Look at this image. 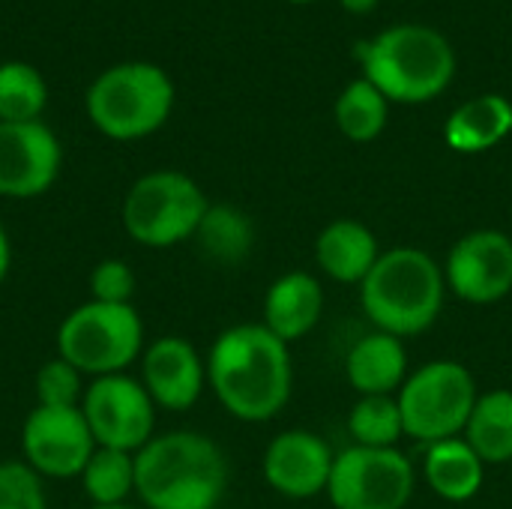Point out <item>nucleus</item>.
I'll return each mask as SVG.
<instances>
[{"label":"nucleus","instance_id":"obj_1","mask_svg":"<svg viewBox=\"0 0 512 509\" xmlns=\"http://www.w3.org/2000/svg\"><path fill=\"white\" fill-rule=\"evenodd\" d=\"M207 384L231 417L243 423L273 420L294 390L288 342L273 336L264 324L222 330L207 354Z\"/></svg>","mask_w":512,"mask_h":509},{"label":"nucleus","instance_id":"obj_2","mask_svg":"<svg viewBox=\"0 0 512 509\" xmlns=\"http://www.w3.org/2000/svg\"><path fill=\"white\" fill-rule=\"evenodd\" d=\"M228 489V462L201 432L153 435L135 453V492L150 509H216Z\"/></svg>","mask_w":512,"mask_h":509},{"label":"nucleus","instance_id":"obj_3","mask_svg":"<svg viewBox=\"0 0 512 509\" xmlns=\"http://www.w3.org/2000/svg\"><path fill=\"white\" fill-rule=\"evenodd\" d=\"M444 267L423 249L396 246L381 252L369 276L360 282V306L375 330L396 339L426 333L444 309Z\"/></svg>","mask_w":512,"mask_h":509},{"label":"nucleus","instance_id":"obj_4","mask_svg":"<svg viewBox=\"0 0 512 509\" xmlns=\"http://www.w3.org/2000/svg\"><path fill=\"white\" fill-rule=\"evenodd\" d=\"M363 78L393 102H429L456 75V54L444 33L426 24H396L357 45Z\"/></svg>","mask_w":512,"mask_h":509},{"label":"nucleus","instance_id":"obj_5","mask_svg":"<svg viewBox=\"0 0 512 509\" xmlns=\"http://www.w3.org/2000/svg\"><path fill=\"white\" fill-rule=\"evenodd\" d=\"M90 123L111 141H138L159 132L174 108L171 75L147 60L105 69L84 96Z\"/></svg>","mask_w":512,"mask_h":509},{"label":"nucleus","instance_id":"obj_6","mask_svg":"<svg viewBox=\"0 0 512 509\" xmlns=\"http://www.w3.org/2000/svg\"><path fill=\"white\" fill-rule=\"evenodd\" d=\"M141 354L144 321L132 303L87 300L57 327V357L90 378L120 375Z\"/></svg>","mask_w":512,"mask_h":509},{"label":"nucleus","instance_id":"obj_7","mask_svg":"<svg viewBox=\"0 0 512 509\" xmlns=\"http://www.w3.org/2000/svg\"><path fill=\"white\" fill-rule=\"evenodd\" d=\"M210 201L183 171H150L123 198V228L147 249H171L195 237Z\"/></svg>","mask_w":512,"mask_h":509},{"label":"nucleus","instance_id":"obj_8","mask_svg":"<svg viewBox=\"0 0 512 509\" xmlns=\"http://www.w3.org/2000/svg\"><path fill=\"white\" fill-rule=\"evenodd\" d=\"M396 399L405 435L432 447L438 441L462 438L480 393L474 375L459 360H432L408 375Z\"/></svg>","mask_w":512,"mask_h":509},{"label":"nucleus","instance_id":"obj_9","mask_svg":"<svg viewBox=\"0 0 512 509\" xmlns=\"http://www.w3.org/2000/svg\"><path fill=\"white\" fill-rule=\"evenodd\" d=\"M417 474L402 450L348 447L336 453L327 498L336 509H405Z\"/></svg>","mask_w":512,"mask_h":509},{"label":"nucleus","instance_id":"obj_10","mask_svg":"<svg viewBox=\"0 0 512 509\" xmlns=\"http://www.w3.org/2000/svg\"><path fill=\"white\" fill-rule=\"evenodd\" d=\"M81 414L93 432L96 447L138 453L156 429V405L138 378L105 375L84 390Z\"/></svg>","mask_w":512,"mask_h":509},{"label":"nucleus","instance_id":"obj_11","mask_svg":"<svg viewBox=\"0 0 512 509\" xmlns=\"http://www.w3.org/2000/svg\"><path fill=\"white\" fill-rule=\"evenodd\" d=\"M21 450L27 465L48 480L81 477L96 450L93 432L78 408L36 405L21 426Z\"/></svg>","mask_w":512,"mask_h":509},{"label":"nucleus","instance_id":"obj_12","mask_svg":"<svg viewBox=\"0 0 512 509\" xmlns=\"http://www.w3.org/2000/svg\"><path fill=\"white\" fill-rule=\"evenodd\" d=\"M447 291L471 306H492L512 294V237L480 228L456 240L444 264Z\"/></svg>","mask_w":512,"mask_h":509},{"label":"nucleus","instance_id":"obj_13","mask_svg":"<svg viewBox=\"0 0 512 509\" xmlns=\"http://www.w3.org/2000/svg\"><path fill=\"white\" fill-rule=\"evenodd\" d=\"M63 147L42 123H0V195L30 201L45 195L60 177Z\"/></svg>","mask_w":512,"mask_h":509},{"label":"nucleus","instance_id":"obj_14","mask_svg":"<svg viewBox=\"0 0 512 509\" xmlns=\"http://www.w3.org/2000/svg\"><path fill=\"white\" fill-rule=\"evenodd\" d=\"M333 462L336 453L321 435L309 429H288L267 444L261 471L273 492L294 501H309L327 492Z\"/></svg>","mask_w":512,"mask_h":509},{"label":"nucleus","instance_id":"obj_15","mask_svg":"<svg viewBox=\"0 0 512 509\" xmlns=\"http://www.w3.org/2000/svg\"><path fill=\"white\" fill-rule=\"evenodd\" d=\"M141 384L156 408L189 411L207 387V360L183 336H162L141 354Z\"/></svg>","mask_w":512,"mask_h":509},{"label":"nucleus","instance_id":"obj_16","mask_svg":"<svg viewBox=\"0 0 512 509\" xmlns=\"http://www.w3.org/2000/svg\"><path fill=\"white\" fill-rule=\"evenodd\" d=\"M321 315L324 288L312 273H285L264 294V327L288 345L309 336L318 327Z\"/></svg>","mask_w":512,"mask_h":509},{"label":"nucleus","instance_id":"obj_17","mask_svg":"<svg viewBox=\"0 0 512 509\" xmlns=\"http://www.w3.org/2000/svg\"><path fill=\"white\" fill-rule=\"evenodd\" d=\"M345 375L360 396H396L408 381V351L390 333H366L351 345Z\"/></svg>","mask_w":512,"mask_h":509},{"label":"nucleus","instance_id":"obj_18","mask_svg":"<svg viewBox=\"0 0 512 509\" xmlns=\"http://www.w3.org/2000/svg\"><path fill=\"white\" fill-rule=\"evenodd\" d=\"M378 258V237L360 219H333L315 240V261L321 273L342 285H360Z\"/></svg>","mask_w":512,"mask_h":509},{"label":"nucleus","instance_id":"obj_19","mask_svg":"<svg viewBox=\"0 0 512 509\" xmlns=\"http://www.w3.org/2000/svg\"><path fill=\"white\" fill-rule=\"evenodd\" d=\"M510 132L512 105L498 93H486L459 105L447 117L444 141L456 153H483L501 144Z\"/></svg>","mask_w":512,"mask_h":509},{"label":"nucleus","instance_id":"obj_20","mask_svg":"<svg viewBox=\"0 0 512 509\" xmlns=\"http://www.w3.org/2000/svg\"><path fill=\"white\" fill-rule=\"evenodd\" d=\"M423 474L438 498L450 504H465L483 489L486 465L465 438H450L429 447Z\"/></svg>","mask_w":512,"mask_h":509},{"label":"nucleus","instance_id":"obj_21","mask_svg":"<svg viewBox=\"0 0 512 509\" xmlns=\"http://www.w3.org/2000/svg\"><path fill=\"white\" fill-rule=\"evenodd\" d=\"M462 435L486 468L512 462V390L483 393Z\"/></svg>","mask_w":512,"mask_h":509},{"label":"nucleus","instance_id":"obj_22","mask_svg":"<svg viewBox=\"0 0 512 509\" xmlns=\"http://www.w3.org/2000/svg\"><path fill=\"white\" fill-rule=\"evenodd\" d=\"M195 240L210 261L240 264L252 249L255 231L243 210H237L231 204H210L195 231Z\"/></svg>","mask_w":512,"mask_h":509},{"label":"nucleus","instance_id":"obj_23","mask_svg":"<svg viewBox=\"0 0 512 509\" xmlns=\"http://www.w3.org/2000/svg\"><path fill=\"white\" fill-rule=\"evenodd\" d=\"M387 105L390 99L372 81L357 78L336 99V126L345 138L357 144L375 141L387 126Z\"/></svg>","mask_w":512,"mask_h":509},{"label":"nucleus","instance_id":"obj_24","mask_svg":"<svg viewBox=\"0 0 512 509\" xmlns=\"http://www.w3.org/2000/svg\"><path fill=\"white\" fill-rule=\"evenodd\" d=\"M45 105H48V84L36 66L24 60L0 63V123L39 120Z\"/></svg>","mask_w":512,"mask_h":509},{"label":"nucleus","instance_id":"obj_25","mask_svg":"<svg viewBox=\"0 0 512 509\" xmlns=\"http://www.w3.org/2000/svg\"><path fill=\"white\" fill-rule=\"evenodd\" d=\"M348 432L357 447L393 450L405 438V420L396 396H360L348 414Z\"/></svg>","mask_w":512,"mask_h":509},{"label":"nucleus","instance_id":"obj_26","mask_svg":"<svg viewBox=\"0 0 512 509\" xmlns=\"http://www.w3.org/2000/svg\"><path fill=\"white\" fill-rule=\"evenodd\" d=\"M81 489L90 504H123L135 492V453L96 447L81 471Z\"/></svg>","mask_w":512,"mask_h":509},{"label":"nucleus","instance_id":"obj_27","mask_svg":"<svg viewBox=\"0 0 512 509\" xmlns=\"http://www.w3.org/2000/svg\"><path fill=\"white\" fill-rule=\"evenodd\" d=\"M84 375L63 357L48 360L36 372V405L45 408H78L84 399Z\"/></svg>","mask_w":512,"mask_h":509},{"label":"nucleus","instance_id":"obj_28","mask_svg":"<svg viewBox=\"0 0 512 509\" xmlns=\"http://www.w3.org/2000/svg\"><path fill=\"white\" fill-rule=\"evenodd\" d=\"M0 509H48L42 477L27 462H0Z\"/></svg>","mask_w":512,"mask_h":509},{"label":"nucleus","instance_id":"obj_29","mask_svg":"<svg viewBox=\"0 0 512 509\" xmlns=\"http://www.w3.org/2000/svg\"><path fill=\"white\" fill-rule=\"evenodd\" d=\"M135 273L120 258H105L90 273V300L99 303H132Z\"/></svg>","mask_w":512,"mask_h":509},{"label":"nucleus","instance_id":"obj_30","mask_svg":"<svg viewBox=\"0 0 512 509\" xmlns=\"http://www.w3.org/2000/svg\"><path fill=\"white\" fill-rule=\"evenodd\" d=\"M9 270H12V240H9V234H6V228L0 222V285L6 282Z\"/></svg>","mask_w":512,"mask_h":509},{"label":"nucleus","instance_id":"obj_31","mask_svg":"<svg viewBox=\"0 0 512 509\" xmlns=\"http://www.w3.org/2000/svg\"><path fill=\"white\" fill-rule=\"evenodd\" d=\"M345 9H351V12H369L378 0H339Z\"/></svg>","mask_w":512,"mask_h":509},{"label":"nucleus","instance_id":"obj_32","mask_svg":"<svg viewBox=\"0 0 512 509\" xmlns=\"http://www.w3.org/2000/svg\"><path fill=\"white\" fill-rule=\"evenodd\" d=\"M90 509H132V507H126V504H93Z\"/></svg>","mask_w":512,"mask_h":509},{"label":"nucleus","instance_id":"obj_33","mask_svg":"<svg viewBox=\"0 0 512 509\" xmlns=\"http://www.w3.org/2000/svg\"><path fill=\"white\" fill-rule=\"evenodd\" d=\"M288 3H312V0H288Z\"/></svg>","mask_w":512,"mask_h":509}]
</instances>
